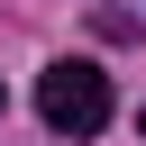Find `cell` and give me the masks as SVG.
<instances>
[{
	"label": "cell",
	"instance_id": "obj_3",
	"mask_svg": "<svg viewBox=\"0 0 146 146\" xmlns=\"http://www.w3.org/2000/svg\"><path fill=\"white\" fill-rule=\"evenodd\" d=\"M0 110H9V91H0Z\"/></svg>",
	"mask_w": 146,
	"mask_h": 146
},
{
	"label": "cell",
	"instance_id": "obj_1",
	"mask_svg": "<svg viewBox=\"0 0 146 146\" xmlns=\"http://www.w3.org/2000/svg\"><path fill=\"white\" fill-rule=\"evenodd\" d=\"M36 119H46L55 137H100V128H110V73L82 64V55L46 64V73H36Z\"/></svg>",
	"mask_w": 146,
	"mask_h": 146
},
{
	"label": "cell",
	"instance_id": "obj_2",
	"mask_svg": "<svg viewBox=\"0 0 146 146\" xmlns=\"http://www.w3.org/2000/svg\"><path fill=\"white\" fill-rule=\"evenodd\" d=\"M137 137H146V110H137Z\"/></svg>",
	"mask_w": 146,
	"mask_h": 146
}]
</instances>
